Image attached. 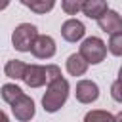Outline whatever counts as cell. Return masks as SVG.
<instances>
[{"label": "cell", "mask_w": 122, "mask_h": 122, "mask_svg": "<svg viewBox=\"0 0 122 122\" xmlns=\"http://www.w3.org/2000/svg\"><path fill=\"white\" fill-rule=\"evenodd\" d=\"M97 25L103 32H109V34H114V32H120L122 30V17L118 15V11L114 10H107L99 19H97Z\"/></svg>", "instance_id": "ba28073f"}, {"label": "cell", "mask_w": 122, "mask_h": 122, "mask_svg": "<svg viewBox=\"0 0 122 122\" xmlns=\"http://www.w3.org/2000/svg\"><path fill=\"white\" fill-rule=\"evenodd\" d=\"M53 6H55V0H36V2H34V6H32L30 10H32L34 13L44 15V13L51 11V10H53Z\"/></svg>", "instance_id": "e0dca14e"}, {"label": "cell", "mask_w": 122, "mask_h": 122, "mask_svg": "<svg viewBox=\"0 0 122 122\" xmlns=\"http://www.w3.org/2000/svg\"><path fill=\"white\" fill-rule=\"evenodd\" d=\"M0 122H10V118H8V114L4 111H0Z\"/></svg>", "instance_id": "44dd1931"}, {"label": "cell", "mask_w": 122, "mask_h": 122, "mask_svg": "<svg viewBox=\"0 0 122 122\" xmlns=\"http://www.w3.org/2000/svg\"><path fill=\"white\" fill-rule=\"evenodd\" d=\"M74 95H76V99L80 103L90 105V103H93L99 97V86L93 80H80V82H76Z\"/></svg>", "instance_id": "8992f818"}, {"label": "cell", "mask_w": 122, "mask_h": 122, "mask_svg": "<svg viewBox=\"0 0 122 122\" xmlns=\"http://www.w3.org/2000/svg\"><path fill=\"white\" fill-rule=\"evenodd\" d=\"M111 97L116 103H122V82L120 80H114L111 84Z\"/></svg>", "instance_id": "d6986e66"}, {"label": "cell", "mask_w": 122, "mask_h": 122, "mask_svg": "<svg viewBox=\"0 0 122 122\" xmlns=\"http://www.w3.org/2000/svg\"><path fill=\"white\" fill-rule=\"evenodd\" d=\"M23 82L29 88H40L46 84V67L44 65H27Z\"/></svg>", "instance_id": "9c48e42d"}, {"label": "cell", "mask_w": 122, "mask_h": 122, "mask_svg": "<svg viewBox=\"0 0 122 122\" xmlns=\"http://www.w3.org/2000/svg\"><path fill=\"white\" fill-rule=\"evenodd\" d=\"M55 50H57L55 48V40L51 36H48V34H38L36 40L30 46V53L34 57H38V59H50V57H53Z\"/></svg>", "instance_id": "277c9868"}, {"label": "cell", "mask_w": 122, "mask_h": 122, "mask_svg": "<svg viewBox=\"0 0 122 122\" xmlns=\"http://www.w3.org/2000/svg\"><path fill=\"white\" fill-rule=\"evenodd\" d=\"M114 122H122V111H120V112L114 116Z\"/></svg>", "instance_id": "603a6c76"}, {"label": "cell", "mask_w": 122, "mask_h": 122, "mask_svg": "<svg viewBox=\"0 0 122 122\" xmlns=\"http://www.w3.org/2000/svg\"><path fill=\"white\" fill-rule=\"evenodd\" d=\"M118 80L122 82V67H120V71H118Z\"/></svg>", "instance_id": "cb8c5ba5"}, {"label": "cell", "mask_w": 122, "mask_h": 122, "mask_svg": "<svg viewBox=\"0 0 122 122\" xmlns=\"http://www.w3.org/2000/svg\"><path fill=\"white\" fill-rule=\"evenodd\" d=\"M36 36H38V30H36L34 25L21 23L11 32V44H13V48L17 51H30V46L36 40Z\"/></svg>", "instance_id": "3957f363"}, {"label": "cell", "mask_w": 122, "mask_h": 122, "mask_svg": "<svg viewBox=\"0 0 122 122\" xmlns=\"http://www.w3.org/2000/svg\"><path fill=\"white\" fill-rule=\"evenodd\" d=\"M84 122H114V114H111L109 111L93 109V111H88L86 112Z\"/></svg>", "instance_id": "5bb4252c"}, {"label": "cell", "mask_w": 122, "mask_h": 122, "mask_svg": "<svg viewBox=\"0 0 122 122\" xmlns=\"http://www.w3.org/2000/svg\"><path fill=\"white\" fill-rule=\"evenodd\" d=\"M107 10H109L107 0H84V4H82L84 15L90 17V19H95V21H97Z\"/></svg>", "instance_id": "30bf717a"}, {"label": "cell", "mask_w": 122, "mask_h": 122, "mask_svg": "<svg viewBox=\"0 0 122 122\" xmlns=\"http://www.w3.org/2000/svg\"><path fill=\"white\" fill-rule=\"evenodd\" d=\"M69 90H71V86H69V82L63 76L57 78L55 82L48 84V90L42 95V107H44V111L46 112H57L67 103Z\"/></svg>", "instance_id": "6da1fadb"}, {"label": "cell", "mask_w": 122, "mask_h": 122, "mask_svg": "<svg viewBox=\"0 0 122 122\" xmlns=\"http://www.w3.org/2000/svg\"><path fill=\"white\" fill-rule=\"evenodd\" d=\"M86 71H88V63L80 53H71L67 57V72L71 76H82L86 74Z\"/></svg>", "instance_id": "8fae6325"}, {"label": "cell", "mask_w": 122, "mask_h": 122, "mask_svg": "<svg viewBox=\"0 0 122 122\" xmlns=\"http://www.w3.org/2000/svg\"><path fill=\"white\" fill-rule=\"evenodd\" d=\"M107 48H109V51H111L112 55H116V57H122V30H120V32H114V34H111Z\"/></svg>", "instance_id": "9a60e30c"}, {"label": "cell", "mask_w": 122, "mask_h": 122, "mask_svg": "<svg viewBox=\"0 0 122 122\" xmlns=\"http://www.w3.org/2000/svg\"><path fill=\"white\" fill-rule=\"evenodd\" d=\"M11 112L15 116V120L19 122H29L32 116H34V101L29 97V95H21L17 97L13 103H11Z\"/></svg>", "instance_id": "5b68a950"}, {"label": "cell", "mask_w": 122, "mask_h": 122, "mask_svg": "<svg viewBox=\"0 0 122 122\" xmlns=\"http://www.w3.org/2000/svg\"><path fill=\"white\" fill-rule=\"evenodd\" d=\"M8 6H10V0H0V11H2V10H6Z\"/></svg>", "instance_id": "7402d4cb"}, {"label": "cell", "mask_w": 122, "mask_h": 122, "mask_svg": "<svg viewBox=\"0 0 122 122\" xmlns=\"http://www.w3.org/2000/svg\"><path fill=\"white\" fill-rule=\"evenodd\" d=\"M82 4L84 0H61V8L67 15H76L82 10Z\"/></svg>", "instance_id": "2e32d148"}, {"label": "cell", "mask_w": 122, "mask_h": 122, "mask_svg": "<svg viewBox=\"0 0 122 122\" xmlns=\"http://www.w3.org/2000/svg\"><path fill=\"white\" fill-rule=\"evenodd\" d=\"M84 34H86L84 23L78 21V19H74V17L67 19V21L61 25V36H63L67 42H78Z\"/></svg>", "instance_id": "52a82bcc"}, {"label": "cell", "mask_w": 122, "mask_h": 122, "mask_svg": "<svg viewBox=\"0 0 122 122\" xmlns=\"http://www.w3.org/2000/svg\"><path fill=\"white\" fill-rule=\"evenodd\" d=\"M78 53L84 57L88 65H97L107 57V44L97 36H88L86 40H82Z\"/></svg>", "instance_id": "7a4b0ae2"}, {"label": "cell", "mask_w": 122, "mask_h": 122, "mask_svg": "<svg viewBox=\"0 0 122 122\" xmlns=\"http://www.w3.org/2000/svg\"><path fill=\"white\" fill-rule=\"evenodd\" d=\"M25 71H27V63L19 61V59H11V61H8L6 67H4L6 76L11 78V80H23Z\"/></svg>", "instance_id": "7c38bea8"}, {"label": "cell", "mask_w": 122, "mask_h": 122, "mask_svg": "<svg viewBox=\"0 0 122 122\" xmlns=\"http://www.w3.org/2000/svg\"><path fill=\"white\" fill-rule=\"evenodd\" d=\"M0 95H2V99H4L6 103L11 105L17 97L23 95V90H21L17 84H4V86L0 88Z\"/></svg>", "instance_id": "4fadbf2b"}, {"label": "cell", "mask_w": 122, "mask_h": 122, "mask_svg": "<svg viewBox=\"0 0 122 122\" xmlns=\"http://www.w3.org/2000/svg\"><path fill=\"white\" fill-rule=\"evenodd\" d=\"M57 78H61V69L57 65H46V84H51Z\"/></svg>", "instance_id": "ac0fdd59"}, {"label": "cell", "mask_w": 122, "mask_h": 122, "mask_svg": "<svg viewBox=\"0 0 122 122\" xmlns=\"http://www.w3.org/2000/svg\"><path fill=\"white\" fill-rule=\"evenodd\" d=\"M19 2H21V4H23V6H27V8H32V6H34V2H36V0H19Z\"/></svg>", "instance_id": "ffe728a7"}]
</instances>
